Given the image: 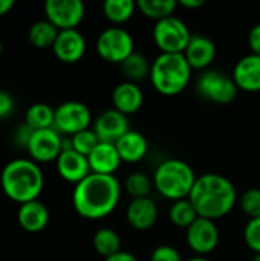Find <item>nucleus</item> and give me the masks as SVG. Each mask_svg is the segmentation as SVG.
<instances>
[{"mask_svg": "<svg viewBox=\"0 0 260 261\" xmlns=\"http://www.w3.org/2000/svg\"><path fill=\"white\" fill-rule=\"evenodd\" d=\"M192 35L188 26L176 15L159 20L153 26V41L161 54H184Z\"/></svg>", "mask_w": 260, "mask_h": 261, "instance_id": "nucleus-6", "label": "nucleus"}, {"mask_svg": "<svg viewBox=\"0 0 260 261\" xmlns=\"http://www.w3.org/2000/svg\"><path fill=\"white\" fill-rule=\"evenodd\" d=\"M196 90L201 98L222 106L231 104L239 92L233 76H228L215 69H208L199 75Z\"/></svg>", "mask_w": 260, "mask_h": 261, "instance_id": "nucleus-8", "label": "nucleus"}, {"mask_svg": "<svg viewBox=\"0 0 260 261\" xmlns=\"http://www.w3.org/2000/svg\"><path fill=\"white\" fill-rule=\"evenodd\" d=\"M52 50L61 63H78L86 54V38L78 29L60 31Z\"/></svg>", "mask_w": 260, "mask_h": 261, "instance_id": "nucleus-14", "label": "nucleus"}, {"mask_svg": "<svg viewBox=\"0 0 260 261\" xmlns=\"http://www.w3.org/2000/svg\"><path fill=\"white\" fill-rule=\"evenodd\" d=\"M231 76L239 90L250 93L260 92V55L250 52L242 57L234 64Z\"/></svg>", "mask_w": 260, "mask_h": 261, "instance_id": "nucleus-17", "label": "nucleus"}, {"mask_svg": "<svg viewBox=\"0 0 260 261\" xmlns=\"http://www.w3.org/2000/svg\"><path fill=\"white\" fill-rule=\"evenodd\" d=\"M55 164H57V171L60 177L74 185L80 184L83 179H86L92 173L87 158L80 154L74 148L63 150L58 159L55 161Z\"/></svg>", "mask_w": 260, "mask_h": 261, "instance_id": "nucleus-15", "label": "nucleus"}, {"mask_svg": "<svg viewBox=\"0 0 260 261\" xmlns=\"http://www.w3.org/2000/svg\"><path fill=\"white\" fill-rule=\"evenodd\" d=\"M185 240L188 248L199 257L211 254L221 240L216 222L199 217L188 229H185Z\"/></svg>", "mask_w": 260, "mask_h": 261, "instance_id": "nucleus-12", "label": "nucleus"}, {"mask_svg": "<svg viewBox=\"0 0 260 261\" xmlns=\"http://www.w3.org/2000/svg\"><path fill=\"white\" fill-rule=\"evenodd\" d=\"M118 154L124 164H138L149 153V142L146 136L139 132L129 130L116 144Z\"/></svg>", "mask_w": 260, "mask_h": 261, "instance_id": "nucleus-21", "label": "nucleus"}, {"mask_svg": "<svg viewBox=\"0 0 260 261\" xmlns=\"http://www.w3.org/2000/svg\"><path fill=\"white\" fill-rule=\"evenodd\" d=\"M155 190L167 200L178 202L188 199L198 179L195 170L181 159L162 161L153 173Z\"/></svg>", "mask_w": 260, "mask_h": 261, "instance_id": "nucleus-5", "label": "nucleus"}, {"mask_svg": "<svg viewBox=\"0 0 260 261\" xmlns=\"http://www.w3.org/2000/svg\"><path fill=\"white\" fill-rule=\"evenodd\" d=\"M64 138L55 128L37 130L32 133L26 151L37 164H48L57 161L63 151Z\"/></svg>", "mask_w": 260, "mask_h": 261, "instance_id": "nucleus-11", "label": "nucleus"}, {"mask_svg": "<svg viewBox=\"0 0 260 261\" xmlns=\"http://www.w3.org/2000/svg\"><path fill=\"white\" fill-rule=\"evenodd\" d=\"M32 133H34V130H32L31 127H28L26 124L17 127V130H15V133H14V142H15V145L26 150V147H28V144H29V139H31Z\"/></svg>", "mask_w": 260, "mask_h": 261, "instance_id": "nucleus-35", "label": "nucleus"}, {"mask_svg": "<svg viewBox=\"0 0 260 261\" xmlns=\"http://www.w3.org/2000/svg\"><path fill=\"white\" fill-rule=\"evenodd\" d=\"M121 72L126 78V81H130V83H139L146 78L150 76V67H152V63H149V60L139 54V52H133L127 60H124L121 64Z\"/></svg>", "mask_w": 260, "mask_h": 261, "instance_id": "nucleus-24", "label": "nucleus"}, {"mask_svg": "<svg viewBox=\"0 0 260 261\" xmlns=\"http://www.w3.org/2000/svg\"><path fill=\"white\" fill-rule=\"evenodd\" d=\"M188 200L199 217L216 222L233 211L239 196L228 177L218 173H207L198 176Z\"/></svg>", "mask_w": 260, "mask_h": 261, "instance_id": "nucleus-2", "label": "nucleus"}, {"mask_svg": "<svg viewBox=\"0 0 260 261\" xmlns=\"http://www.w3.org/2000/svg\"><path fill=\"white\" fill-rule=\"evenodd\" d=\"M185 60L188 61L193 70H208L216 58V44L210 37L193 34L192 40L184 52Z\"/></svg>", "mask_w": 260, "mask_h": 261, "instance_id": "nucleus-16", "label": "nucleus"}, {"mask_svg": "<svg viewBox=\"0 0 260 261\" xmlns=\"http://www.w3.org/2000/svg\"><path fill=\"white\" fill-rule=\"evenodd\" d=\"M185 261H211V260H210V258H207V257H199V255H196V257L187 258Z\"/></svg>", "mask_w": 260, "mask_h": 261, "instance_id": "nucleus-41", "label": "nucleus"}, {"mask_svg": "<svg viewBox=\"0 0 260 261\" xmlns=\"http://www.w3.org/2000/svg\"><path fill=\"white\" fill-rule=\"evenodd\" d=\"M112 104L115 110L130 116L141 110L144 104V93L136 83L123 81L116 84L112 92Z\"/></svg>", "mask_w": 260, "mask_h": 261, "instance_id": "nucleus-19", "label": "nucleus"}, {"mask_svg": "<svg viewBox=\"0 0 260 261\" xmlns=\"http://www.w3.org/2000/svg\"><path fill=\"white\" fill-rule=\"evenodd\" d=\"M92 245L95 252L104 260L121 252V237L112 228H100L92 239Z\"/></svg>", "mask_w": 260, "mask_h": 261, "instance_id": "nucleus-23", "label": "nucleus"}, {"mask_svg": "<svg viewBox=\"0 0 260 261\" xmlns=\"http://www.w3.org/2000/svg\"><path fill=\"white\" fill-rule=\"evenodd\" d=\"M239 206L241 211L251 219H259L260 217V188H250L244 191L239 197Z\"/></svg>", "mask_w": 260, "mask_h": 261, "instance_id": "nucleus-32", "label": "nucleus"}, {"mask_svg": "<svg viewBox=\"0 0 260 261\" xmlns=\"http://www.w3.org/2000/svg\"><path fill=\"white\" fill-rule=\"evenodd\" d=\"M104 261H139V260H138L133 254H130V252L121 251V252H118V254H115V255H112V257L106 258Z\"/></svg>", "mask_w": 260, "mask_h": 261, "instance_id": "nucleus-38", "label": "nucleus"}, {"mask_svg": "<svg viewBox=\"0 0 260 261\" xmlns=\"http://www.w3.org/2000/svg\"><path fill=\"white\" fill-rule=\"evenodd\" d=\"M14 110V99L6 90H0V119L6 118Z\"/></svg>", "mask_w": 260, "mask_h": 261, "instance_id": "nucleus-36", "label": "nucleus"}, {"mask_svg": "<svg viewBox=\"0 0 260 261\" xmlns=\"http://www.w3.org/2000/svg\"><path fill=\"white\" fill-rule=\"evenodd\" d=\"M198 219L199 216L188 199L173 202L169 210V220L181 229H188Z\"/></svg>", "mask_w": 260, "mask_h": 261, "instance_id": "nucleus-29", "label": "nucleus"}, {"mask_svg": "<svg viewBox=\"0 0 260 261\" xmlns=\"http://www.w3.org/2000/svg\"><path fill=\"white\" fill-rule=\"evenodd\" d=\"M129 130V116L120 113L115 109L101 112L93 121V132L97 133L100 142L116 144Z\"/></svg>", "mask_w": 260, "mask_h": 261, "instance_id": "nucleus-13", "label": "nucleus"}, {"mask_svg": "<svg viewBox=\"0 0 260 261\" xmlns=\"http://www.w3.org/2000/svg\"><path fill=\"white\" fill-rule=\"evenodd\" d=\"M0 185L8 199L23 205L38 200L44 187V176L32 159H14L3 167Z\"/></svg>", "mask_w": 260, "mask_h": 261, "instance_id": "nucleus-3", "label": "nucleus"}, {"mask_svg": "<svg viewBox=\"0 0 260 261\" xmlns=\"http://www.w3.org/2000/svg\"><path fill=\"white\" fill-rule=\"evenodd\" d=\"M46 20L58 31L78 29L84 18L86 8L81 0H48L44 3Z\"/></svg>", "mask_w": 260, "mask_h": 261, "instance_id": "nucleus-10", "label": "nucleus"}, {"mask_svg": "<svg viewBox=\"0 0 260 261\" xmlns=\"http://www.w3.org/2000/svg\"><path fill=\"white\" fill-rule=\"evenodd\" d=\"M97 52L104 61L121 64L135 52L133 37L121 26H110L98 35Z\"/></svg>", "mask_w": 260, "mask_h": 261, "instance_id": "nucleus-7", "label": "nucleus"}, {"mask_svg": "<svg viewBox=\"0 0 260 261\" xmlns=\"http://www.w3.org/2000/svg\"><path fill=\"white\" fill-rule=\"evenodd\" d=\"M247 41H248V47H250L251 54L260 55V23L254 24L250 29V34L247 37Z\"/></svg>", "mask_w": 260, "mask_h": 261, "instance_id": "nucleus-37", "label": "nucleus"}, {"mask_svg": "<svg viewBox=\"0 0 260 261\" xmlns=\"http://www.w3.org/2000/svg\"><path fill=\"white\" fill-rule=\"evenodd\" d=\"M251 261H260V254H256V255L253 257V260Z\"/></svg>", "mask_w": 260, "mask_h": 261, "instance_id": "nucleus-42", "label": "nucleus"}, {"mask_svg": "<svg viewBox=\"0 0 260 261\" xmlns=\"http://www.w3.org/2000/svg\"><path fill=\"white\" fill-rule=\"evenodd\" d=\"M87 161L92 173L104 176H115V171L123 164L115 144L109 142H100L87 156Z\"/></svg>", "mask_w": 260, "mask_h": 261, "instance_id": "nucleus-20", "label": "nucleus"}, {"mask_svg": "<svg viewBox=\"0 0 260 261\" xmlns=\"http://www.w3.org/2000/svg\"><path fill=\"white\" fill-rule=\"evenodd\" d=\"M18 225L28 232H40L49 223L48 206L40 200H32L20 205L17 213Z\"/></svg>", "mask_w": 260, "mask_h": 261, "instance_id": "nucleus-22", "label": "nucleus"}, {"mask_svg": "<svg viewBox=\"0 0 260 261\" xmlns=\"http://www.w3.org/2000/svg\"><path fill=\"white\" fill-rule=\"evenodd\" d=\"M178 5L185 9H199L201 6L205 5V2L204 0H179Z\"/></svg>", "mask_w": 260, "mask_h": 261, "instance_id": "nucleus-39", "label": "nucleus"}, {"mask_svg": "<svg viewBox=\"0 0 260 261\" xmlns=\"http://www.w3.org/2000/svg\"><path fill=\"white\" fill-rule=\"evenodd\" d=\"M192 72L184 54H159L152 61L149 80L158 93L175 96L187 89Z\"/></svg>", "mask_w": 260, "mask_h": 261, "instance_id": "nucleus-4", "label": "nucleus"}, {"mask_svg": "<svg viewBox=\"0 0 260 261\" xmlns=\"http://www.w3.org/2000/svg\"><path fill=\"white\" fill-rule=\"evenodd\" d=\"M158 216H159L158 205L152 197L132 199L126 210L127 223L136 231L150 229L156 223Z\"/></svg>", "mask_w": 260, "mask_h": 261, "instance_id": "nucleus-18", "label": "nucleus"}, {"mask_svg": "<svg viewBox=\"0 0 260 261\" xmlns=\"http://www.w3.org/2000/svg\"><path fill=\"white\" fill-rule=\"evenodd\" d=\"M121 184L115 176L90 173L75 185L72 205L78 216L89 220H100L110 216L121 200Z\"/></svg>", "mask_w": 260, "mask_h": 261, "instance_id": "nucleus-1", "label": "nucleus"}, {"mask_svg": "<svg viewBox=\"0 0 260 261\" xmlns=\"http://www.w3.org/2000/svg\"><path fill=\"white\" fill-rule=\"evenodd\" d=\"M15 6L14 0H0V17L6 15L8 12H11V9Z\"/></svg>", "mask_w": 260, "mask_h": 261, "instance_id": "nucleus-40", "label": "nucleus"}, {"mask_svg": "<svg viewBox=\"0 0 260 261\" xmlns=\"http://www.w3.org/2000/svg\"><path fill=\"white\" fill-rule=\"evenodd\" d=\"M244 240L253 252L260 254V217L247 222L244 228Z\"/></svg>", "mask_w": 260, "mask_h": 261, "instance_id": "nucleus-33", "label": "nucleus"}, {"mask_svg": "<svg viewBox=\"0 0 260 261\" xmlns=\"http://www.w3.org/2000/svg\"><path fill=\"white\" fill-rule=\"evenodd\" d=\"M150 261H184L179 251L170 245H161L153 249Z\"/></svg>", "mask_w": 260, "mask_h": 261, "instance_id": "nucleus-34", "label": "nucleus"}, {"mask_svg": "<svg viewBox=\"0 0 260 261\" xmlns=\"http://www.w3.org/2000/svg\"><path fill=\"white\" fill-rule=\"evenodd\" d=\"M2 52H3V44H2V41H0V57H2Z\"/></svg>", "mask_w": 260, "mask_h": 261, "instance_id": "nucleus-43", "label": "nucleus"}, {"mask_svg": "<svg viewBox=\"0 0 260 261\" xmlns=\"http://www.w3.org/2000/svg\"><path fill=\"white\" fill-rule=\"evenodd\" d=\"M178 6L179 5L176 0H138L136 2V9L144 17L155 20V23L175 15Z\"/></svg>", "mask_w": 260, "mask_h": 261, "instance_id": "nucleus-26", "label": "nucleus"}, {"mask_svg": "<svg viewBox=\"0 0 260 261\" xmlns=\"http://www.w3.org/2000/svg\"><path fill=\"white\" fill-rule=\"evenodd\" d=\"M136 11V3L133 0H106L103 5V12L106 18L115 26L127 23Z\"/></svg>", "mask_w": 260, "mask_h": 261, "instance_id": "nucleus-27", "label": "nucleus"}, {"mask_svg": "<svg viewBox=\"0 0 260 261\" xmlns=\"http://www.w3.org/2000/svg\"><path fill=\"white\" fill-rule=\"evenodd\" d=\"M92 113L89 107L80 101H66L55 109L54 128L64 136H74L90 128Z\"/></svg>", "mask_w": 260, "mask_h": 261, "instance_id": "nucleus-9", "label": "nucleus"}, {"mask_svg": "<svg viewBox=\"0 0 260 261\" xmlns=\"http://www.w3.org/2000/svg\"><path fill=\"white\" fill-rule=\"evenodd\" d=\"M153 179L149 177L146 173L135 171L127 176L124 182V190L132 199H144L150 197V193L153 190Z\"/></svg>", "mask_w": 260, "mask_h": 261, "instance_id": "nucleus-30", "label": "nucleus"}, {"mask_svg": "<svg viewBox=\"0 0 260 261\" xmlns=\"http://www.w3.org/2000/svg\"><path fill=\"white\" fill-rule=\"evenodd\" d=\"M54 119H55V109L43 102L32 104L25 113V124L31 127L34 132L54 128Z\"/></svg>", "mask_w": 260, "mask_h": 261, "instance_id": "nucleus-25", "label": "nucleus"}, {"mask_svg": "<svg viewBox=\"0 0 260 261\" xmlns=\"http://www.w3.org/2000/svg\"><path fill=\"white\" fill-rule=\"evenodd\" d=\"M58 32L60 31L51 21H48L44 18V20L35 21L29 28L28 38H29L32 46H35L38 49H46V47H52L54 46V43H55V40L58 37Z\"/></svg>", "mask_w": 260, "mask_h": 261, "instance_id": "nucleus-28", "label": "nucleus"}, {"mask_svg": "<svg viewBox=\"0 0 260 261\" xmlns=\"http://www.w3.org/2000/svg\"><path fill=\"white\" fill-rule=\"evenodd\" d=\"M100 144V139L97 136V133L93 132V128H87L84 132H80L77 135H74L70 138V145L75 151H78L83 156H89L93 148Z\"/></svg>", "mask_w": 260, "mask_h": 261, "instance_id": "nucleus-31", "label": "nucleus"}]
</instances>
